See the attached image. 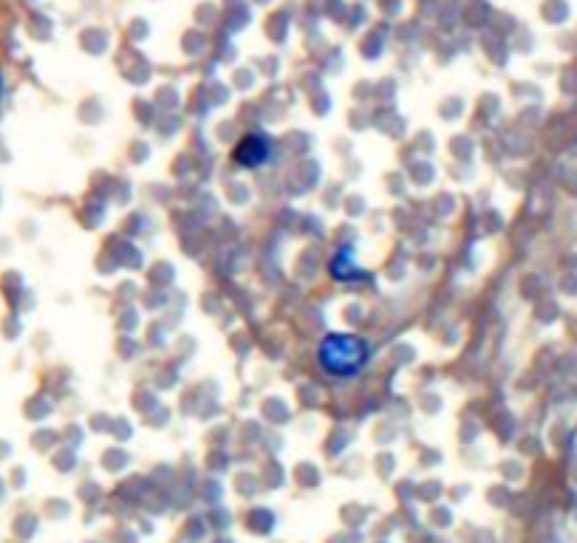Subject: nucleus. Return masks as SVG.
<instances>
[{"mask_svg": "<svg viewBox=\"0 0 577 543\" xmlns=\"http://www.w3.org/2000/svg\"><path fill=\"white\" fill-rule=\"evenodd\" d=\"M258 142H261V139H258V136H252V139H247V145H241V148H238V162H241V165L252 167V165H261V162H264L269 148H266V145L255 148Z\"/></svg>", "mask_w": 577, "mask_h": 543, "instance_id": "nucleus-2", "label": "nucleus"}, {"mask_svg": "<svg viewBox=\"0 0 577 543\" xmlns=\"http://www.w3.org/2000/svg\"><path fill=\"white\" fill-rule=\"evenodd\" d=\"M368 360V346L351 334H329L320 346V362L334 377H354Z\"/></svg>", "mask_w": 577, "mask_h": 543, "instance_id": "nucleus-1", "label": "nucleus"}]
</instances>
